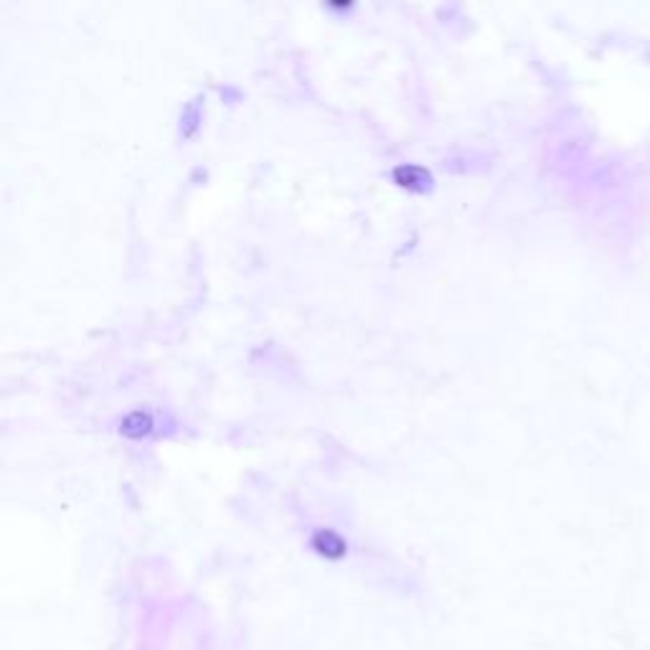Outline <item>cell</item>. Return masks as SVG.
<instances>
[{"instance_id": "6da1fadb", "label": "cell", "mask_w": 650, "mask_h": 650, "mask_svg": "<svg viewBox=\"0 0 650 650\" xmlns=\"http://www.w3.org/2000/svg\"><path fill=\"white\" fill-rule=\"evenodd\" d=\"M313 549L320 556H325V559L338 561L341 556H346L348 544H346L336 531H330V528H320V531H315L313 534Z\"/></svg>"}, {"instance_id": "7a4b0ae2", "label": "cell", "mask_w": 650, "mask_h": 650, "mask_svg": "<svg viewBox=\"0 0 650 650\" xmlns=\"http://www.w3.org/2000/svg\"><path fill=\"white\" fill-rule=\"evenodd\" d=\"M394 181L404 188H422L430 181V173L425 168H417V165H399V168H394Z\"/></svg>"}, {"instance_id": "3957f363", "label": "cell", "mask_w": 650, "mask_h": 650, "mask_svg": "<svg viewBox=\"0 0 650 650\" xmlns=\"http://www.w3.org/2000/svg\"><path fill=\"white\" fill-rule=\"evenodd\" d=\"M150 430H153V422L148 414H143V411H132V414H127V417L122 419V432L127 437H143V434H148Z\"/></svg>"}]
</instances>
